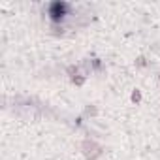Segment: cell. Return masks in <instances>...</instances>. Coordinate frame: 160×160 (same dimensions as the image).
<instances>
[{"label": "cell", "mask_w": 160, "mask_h": 160, "mask_svg": "<svg viewBox=\"0 0 160 160\" xmlns=\"http://www.w3.org/2000/svg\"><path fill=\"white\" fill-rule=\"evenodd\" d=\"M66 12H68V6H66V4H53V6H51V17H53L55 21L62 19V17L66 15Z\"/></svg>", "instance_id": "obj_1"}]
</instances>
